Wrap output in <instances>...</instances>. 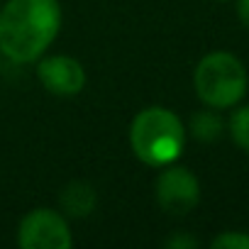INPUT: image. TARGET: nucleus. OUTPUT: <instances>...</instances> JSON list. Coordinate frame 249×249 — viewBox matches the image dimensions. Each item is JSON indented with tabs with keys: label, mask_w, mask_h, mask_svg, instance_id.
Returning <instances> with one entry per match:
<instances>
[{
	"label": "nucleus",
	"mask_w": 249,
	"mask_h": 249,
	"mask_svg": "<svg viewBox=\"0 0 249 249\" xmlns=\"http://www.w3.org/2000/svg\"><path fill=\"white\" fill-rule=\"evenodd\" d=\"M64 25L59 0H3L0 8V56L27 66L44 56Z\"/></svg>",
	"instance_id": "1"
},
{
	"label": "nucleus",
	"mask_w": 249,
	"mask_h": 249,
	"mask_svg": "<svg viewBox=\"0 0 249 249\" xmlns=\"http://www.w3.org/2000/svg\"><path fill=\"white\" fill-rule=\"evenodd\" d=\"M127 142L144 166L161 169L183 157L188 142L186 122L166 105H147L132 117Z\"/></svg>",
	"instance_id": "2"
},
{
	"label": "nucleus",
	"mask_w": 249,
	"mask_h": 249,
	"mask_svg": "<svg viewBox=\"0 0 249 249\" xmlns=\"http://www.w3.org/2000/svg\"><path fill=\"white\" fill-rule=\"evenodd\" d=\"M193 90L203 105L232 110L249 90V73L244 61L227 49L203 54L193 69Z\"/></svg>",
	"instance_id": "3"
},
{
	"label": "nucleus",
	"mask_w": 249,
	"mask_h": 249,
	"mask_svg": "<svg viewBox=\"0 0 249 249\" xmlns=\"http://www.w3.org/2000/svg\"><path fill=\"white\" fill-rule=\"evenodd\" d=\"M15 242L20 249H71L73 232L59 208L39 205L22 215Z\"/></svg>",
	"instance_id": "4"
},
{
	"label": "nucleus",
	"mask_w": 249,
	"mask_h": 249,
	"mask_svg": "<svg viewBox=\"0 0 249 249\" xmlns=\"http://www.w3.org/2000/svg\"><path fill=\"white\" fill-rule=\"evenodd\" d=\"M157 171H159L154 178L157 205L171 217H186L188 213H193L203 196L198 176L178 161L166 164Z\"/></svg>",
	"instance_id": "5"
},
{
	"label": "nucleus",
	"mask_w": 249,
	"mask_h": 249,
	"mask_svg": "<svg viewBox=\"0 0 249 249\" xmlns=\"http://www.w3.org/2000/svg\"><path fill=\"white\" fill-rule=\"evenodd\" d=\"M42 88L54 98H76L86 88V69L76 56L44 54L35 61Z\"/></svg>",
	"instance_id": "6"
},
{
	"label": "nucleus",
	"mask_w": 249,
	"mask_h": 249,
	"mask_svg": "<svg viewBox=\"0 0 249 249\" xmlns=\"http://www.w3.org/2000/svg\"><path fill=\"white\" fill-rule=\"evenodd\" d=\"M95 205H98V191L88 181H81V178L69 181L59 193V210L69 220H83L93 215Z\"/></svg>",
	"instance_id": "7"
},
{
	"label": "nucleus",
	"mask_w": 249,
	"mask_h": 249,
	"mask_svg": "<svg viewBox=\"0 0 249 249\" xmlns=\"http://www.w3.org/2000/svg\"><path fill=\"white\" fill-rule=\"evenodd\" d=\"M227 132V120L222 117V110L203 105L200 110L191 112L186 122V135L193 137L200 144H213Z\"/></svg>",
	"instance_id": "8"
},
{
	"label": "nucleus",
	"mask_w": 249,
	"mask_h": 249,
	"mask_svg": "<svg viewBox=\"0 0 249 249\" xmlns=\"http://www.w3.org/2000/svg\"><path fill=\"white\" fill-rule=\"evenodd\" d=\"M227 135L237 149L249 154V103H244V105L239 103L232 107V112L227 117Z\"/></svg>",
	"instance_id": "9"
},
{
	"label": "nucleus",
	"mask_w": 249,
	"mask_h": 249,
	"mask_svg": "<svg viewBox=\"0 0 249 249\" xmlns=\"http://www.w3.org/2000/svg\"><path fill=\"white\" fill-rule=\"evenodd\" d=\"M213 249H249V232L244 230H225L210 239Z\"/></svg>",
	"instance_id": "10"
},
{
	"label": "nucleus",
	"mask_w": 249,
	"mask_h": 249,
	"mask_svg": "<svg viewBox=\"0 0 249 249\" xmlns=\"http://www.w3.org/2000/svg\"><path fill=\"white\" fill-rule=\"evenodd\" d=\"M198 244L200 242L193 234H188V232H174V234H169L164 239V247L166 249H196Z\"/></svg>",
	"instance_id": "11"
},
{
	"label": "nucleus",
	"mask_w": 249,
	"mask_h": 249,
	"mask_svg": "<svg viewBox=\"0 0 249 249\" xmlns=\"http://www.w3.org/2000/svg\"><path fill=\"white\" fill-rule=\"evenodd\" d=\"M234 10H237V20L242 22V27L249 30V0H234Z\"/></svg>",
	"instance_id": "12"
},
{
	"label": "nucleus",
	"mask_w": 249,
	"mask_h": 249,
	"mask_svg": "<svg viewBox=\"0 0 249 249\" xmlns=\"http://www.w3.org/2000/svg\"><path fill=\"white\" fill-rule=\"evenodd\" d=\"M215 3H232V0H215Z\"/></svg>",
	"instance_id": "13"
},
{
	"label": "nucleus",
	"mask_w": 249,
	"mask_h": 249,
	"mask_svg": "<svg viewBox=\"0 0 249 249\" xmlns=\"http://www.w3.org/2000/svg\"><path fill=\"white\" fill-rule=\"evenodd\" d=\"M0 61H3V56H0Z\"/></svg>",
	"instance_id": "14"
}]
</instances>
